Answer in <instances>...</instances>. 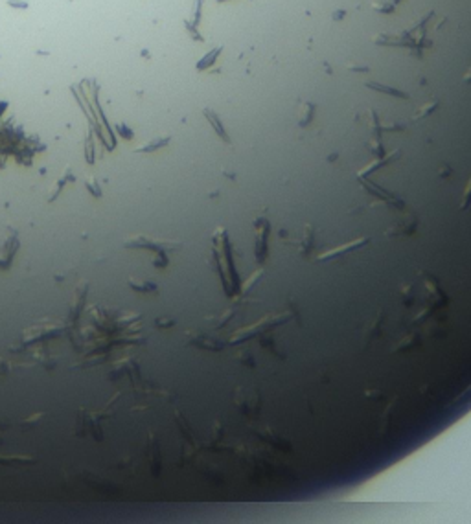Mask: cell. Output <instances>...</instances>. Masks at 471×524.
I'll return each mask as SVG.
<instances>
[{
    "label": "cell",
    "instance_id": "ac0fdd59",
    "mask_svg": "<svg viewBox=\"0 0 471 524\" xmlns=\"http://www.w3.org/2000/svg\"><path fill=\"white\" fill-rule=\"evenodd\" d=\"M464 83H471V68H469V72L464 75Z\"/></svg>",
    "mask_w": 471,
    "mask_h": 524
},
{
    "label": "cell",
    "instance_id": "8fae6325",
    "mask_svg": "<svg viewBox=\"0 0 471 524\" xmlns=\"http://www.w3.org/2000/svg\"><path fill=\"white\" fill-rule=\"evenodd\" d=\"M170 142V136H164V138H156V140H153V142H149V144H146V145H142V147H138V153H146V151H155V149H159V147H162V145H166Z\"/></svg>",
    "mask_w": 471,
    "mask_h": 524
},
{
    "label": "cell",
    "instance_id": "2e32d148",
    "mask_svg": "<svg viewBox=\"0 0 471 524\" xmlns=\"http://www.w3.org/2000/svg\"><path fill=\"white\" fill-rule=\"evenodd\" d=\"M131 287H133V289H138V291H153V289H155V285H153V283H147V285H146V283H144V285H138L135 280H131Z\"/></svg>",
    "mask_w": 471,
    "mask_h": 524
},
{
    "label": "cell",
    "instance_id": "ba28073f",
    "mask_svg": "<svg viewBox=\"0 0 471 524\" xmlns=\"http://www.w3.org/2000/svg\"><path fill=\"white\" fill-rule=\"evenodd\" d=\"M398 154H400V151H394L392 154H388V156H385V159H379V160H374L372 164H368L367 168H363L361 171L357 173V177L359 178H364V177H368V175L372 173V171H376V169H379V168H383L385 164H388V162H392V160H396L398 159Z\"/></svg>",
    "mask_w": 471,
    "mask_h": 524
},
{
    "label": "cell",
    "instance_id": "d6986e66",
    "mask_svg": "<svg viewBox=\"0 0 471 524\" xmlns=\"http://www.w3.org/2000/svg\"><path fill=\"white\" fill-rule=\"evenodd\" d=\"M216 2H225V0H216Z\"/></svg>",
    "mask_w": 471,
    "mask_h": 524
},
{
    "label": "cell",
    "instance_id": "4fadbf2b",
    "mask_svg": "<svg viewBox=\"0 0 471 524\" xmlns=\"http://www.w3.org/2000/svg\"><path fill=\"white\" fill-rule=\"evenodd\" d=\"M469 204H471V177H469V182H467L466 190H464V197H462V202H460V210H466Z\"/></svg>",
    "mask_w": 471,
    "mask_h": 524
},
{
    "label": "cell",
    "instance_id": "3957f363",
    "mask_svg": "<svg viewBox=\"0 0 471 524\" xmlns=\"http://www.w3.org/2000/svg\"><path fill=\"white\" fill-rule=\"evenodd\" d=\"M127 247H149V248H153V250H156V252L161 254H164V248H173V247H177V243H170V241H151V239H146V238H137V239H133V241H127Z\"/></svg>",
    "mask_w": 471,
    "mask_h": 524
},
{
    "label": "cell",
    "instance_id": "30bf717a",
    "mask_svg": "<svg viewBox=\"0 0 471 524\" xmlns=\"http://www.w3.org/2000/svg\"><path fill=\"white\" fill-rule=\"evenodd\" d=\"M313 114H315V105L309 101L302 103V109H300V118H298V125L300 127H306L311 123L313 120Z\"/></svg>",
    "mask_w": 471,
    "mask_h": 524
},
{
    "label": "cell",
    "instance_id": "8992f818",
    "mask_svg": "<svg viewBox=\"0 0 471 524\" xmlns=\"http://www.w3.org/2000/svg\"><path fill=\"white\" fill-rule=\"evenodd\" d=\"M367 89L370 90H376V92H381V94H388V96H394V98H400V99H409V94L403 92L400 89H394V87H388V85H383V83H377V81H367Z\"/></svg>",
    "mask_w": 471,
    "mask_h": 524
},
{
    "label": "cell",
    "instance_id": "5bb4252c",
    "mask_svg": "<svg viewBox=\"0 0 471 524\" xmlns=\"http://www.w3.org/2000/svg\"><path fill=\"white\" fill-rule=\"evenodd\" d=\"M311 243H313V228L307 225L306 226V235H304V250H309Z\"/></svg>",
    "mask_w": 471,
    "mask_h": 524
},
{
    "label": "cell",
    "instance_id": "7c38bea8",
    "mask_svg": "<svg viewBox=\"0 0 471 524\" xmlns=\"http://www.w3.org/2000/svg\"><path fill=\"white\" fill-rule=\"evenodd\" d=\"M438 109V101H429V103H425L424 107L422 109H418V113L414 114V120H420V118H425V116H429V114H433L434 111Z\"/></svg>",
    "mask_w": 471,
    "mask_h": 524
},
{
    "label": "cell",
    "instance_id": "9c48e42d",
    "mask_svg": "<svg viewBox=\"0 0 471 524\" xmlns=\"http://www.w3.org/2000/svg\"><path fill=\"white\" fill-rule=\"evenodd\" d=\"M221 51H223V46H216L214 50L208 51L206 56H204L201 61H197V65H195V66H197V70H206V68H210V66L216 63V59L219 57V54H221Z\"/></svg>",
    "mask_w": 471,
    "mask_h": 524
},
{
    "label": "cell",
    "instance_id": "5b68a950",
    "mask_svg": "<svg viewBox=\"0 0 471 524\" xmlns=\"http://www.w3.org/2000/svg\"><path fill=\"white\" fill-rule=\"evenodd\" d=\"M204 113V118L208 120V123L212 125V129L216 131V135L221 138L225 144H230V138H228V135H226V131H225V127H223V123H221V120H219V116H217L214 111H210V109H204L203 111Z\"/></svg>",
    "mask_w": 471,
    "mask_h": 524
},
{
    "label": "cell",
    "instance_id": "9a60e30c",
    "mask_svg": "<svg viewBox=\"0 0 471 524\" xmlns=\"http://www.w3.org/2000/svg\"><path fill=\"white\" fill-rule=\"evenodd\" d=\"M394 6L396 4H388V2H386V4H374V8H376L377 11H381V13H392V11H394Z\"/></svg>",
    "mask_w": 471,
    "mask_h": 524
},
{
    "label": "cell",
    "instance_id": "e0dca14e",
    "mask_svg": "<svg viewBox=\"0 0 471 524\" xmlns=\"http://www.w3.org/2000/svg\"><path fill=\"white\" fill-rule=\"evenodd\" d=\"M259 274H261V271H259V272H254V274H252V278H249V280H247V283L243 285V293H247V291H249V287L252 285V283H254L256 278H258Z\"/></svg>",
    "mask_w": 471,
    "mask_h": 524
},
{
    "label": "cell",
    "instance_id": "277c9868",
    "mask_svg": "<svg viewBox=\"0 0 471 524\" xmlns=\"http://www.w3.org/2000/svg\"><path fill=\"white\" fill-rule=\"evenodd\" d=\"M201 8H203V0H195V8H193V17L192 20H186V28L192 33L193 41H203V35L199 33V22H201Z\"/></svg>",
    "mask_w": 471,
    "mask_h": 524
},
{
    "label": "cell",
    "instance_id": "7a4b0ae2",
    "mask_svg": "<svg viewBox=\"0 0 471 524\" xmlns=\"http://www.w3.org/2000/svg\"><path fill=\"white\" fill-rule=\"evenodd\" d=\"M256 230H258V238H256V256L258 259H264L265 250H267V235H269V223L267 219H258L254 223Z\"/></svg>",
    "mask_w": 471,
    "mask_h": 524
},
{
    "label": "cell",
    "instance_id": "6da1fadb",
    "mask_svg": "<svg viewBox=\"0 0 471 524\" xmlns=\"http://www.w3.org/2000/svg\"><path fill=\"white\" fill-rule=\"evenodd\" d=\"M374 42L379 46H396V48H409L412 50L416 57H422V50H420L418 42H416L414 35L410 32H400V33H379L374 37Z\"/></svg>",
    "mask_w": 471,
    "mask_h": 524
},
{
    "label": "cell",
    "instance_id": "52a82bcc",
    "mask_svg": "<svg viewBox=\"0 0 471 524\" xmlns=\"http://www.w3.org/2000/svg\"><path fill=\"white\" fill-rule=\"evenodd\" d=\"M367 243H368V238H363V239H355V241H352V243H348V245H343V247L335 248V250H330V252H324V254H321V256H319V259H328V257L341 256V254H344V252H350V250H353V248L363 247V245H367Z\"/></svg>",
    "mask_w": 471,
    "mask_h": 524
}]
</instances>
